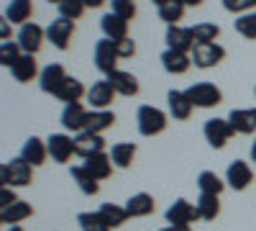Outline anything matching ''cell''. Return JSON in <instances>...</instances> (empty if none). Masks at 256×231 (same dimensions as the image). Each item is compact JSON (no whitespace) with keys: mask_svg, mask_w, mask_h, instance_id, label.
<instances>
[{"mask_svg":"<svg viewBox=\"0 0 256 231\" xmlns=\"http://www.w3.org/2000/svg\"><path fill=\"white\" fill-rule=\"evenodd\" d=\"M20 47H18V41H3L0 44V65L3 67H13L16 62L20 59Z\"/></svg>","mask_w":256,"mask_h":231,"instance_id":"38","label":"cell"},{"mask_svg":"<svg viewBox=\"0 0 256 231\" xmlns=\"http://www.w3.org/2000/svg\"><path fill=\"white\" fill-rule=\"evenodd\" d=\"M98 213L105 218V223H108L110 228H118V226H123L128 218V211H126V205H116V203H102L100 208H98Z\"/></svg>","mask_w":256,"mask_h":231,"instance_id":"32","label":"cell"},{"mask_svg":"<svg viewBox=\"0 0 256 231\" xmlns=\"http://www.w3.org/2000/svg\"><path fill=\"white\" fill-rule=\"evenodd\" d=\"M152 3H156V6H164V3H169V0H152Z\"/></svg>","mask_w":256,"mask_h":231,"instance_id":"49","label":"cell"},{"mask_svg":"<svg viewBox=\"0 0 256 231\" xmlns=\"http://www.w3.org/2000/svg\"><path fill=\"white\" fill-rule=\"evenodd\" d=\"M0 187H26L31 185V164L24 157H16L0 167Z\"/></svg>","mask_w":256,"mask_h":231,"instance_id":"1","label":"cell"},{"mask_svg":"<svg viewBox=\"0 0 256 231\" xmlns=\"http://www.w3.org/2000/svg\"><path fill=\"white\" fill-rule=\"evenodd\" d=\"M198 187H200V193L220 195V193H223V187H226V182H223L216 172L205 170V172H200V177H198Z\"/></svg>","mask_w":256,"mask_h":231,"instance_id":"36","label":"cell"},{"mask_svg":"<svg viewBox=\"0 0 256 231\" xmlns=\"http://www.w3.org/2000/svg\"><path fill=\"white\" fill-rule=\"evenodd\" d=\"M182 3H184V6H192V8H195V6H202V0H182Z\"/></svg>","mask_w":256,"mask_h":231,"instance_id":"47","label":"cell"},{"mask_svg":"<svg viewBox=\"0 0 256 231\" xmlns=\"http://www.w3.org/2000/svg\"><path fill=\"white\" fill-rule=\"evenodd\" d=\"M72 34H74V21L70 18H54L49 29H46V39L52 41V47H56L59 52H64L70 47V41H72Z\"/></svg>","mask_w":256,"mask_h":231,"instance_id":"7","label":"cell"},{"mask_svg":"<svg viewBox=\"0 0 256 231\" xmlns=\"http://www.w3.org/2000/svg\"><path fill=\"white\" fill-rule=\"evenodd\" d=\"M136 157V144L134 141H118L113 144V149H110V159L116 167H120V170H126V167H131Z\"/></svg>","mask_w":256,"mask_h":231,"instance_id":"31","label":"cell"},{"mask_svg":"<svg viewBox=\"0 0 256 231\" xmlns=\"http://www.w3.org/2000/svg\"><path fill=\"white\" fill-rule=\"evenodd\" d=\"M166 103H169V116H172L174 121H187L192 116V108H195L184 90H169Z\"/></svg>","mask_w":256,"mask_h":231,"instance_id":"15","label":"cell"},{"mask_svg":"<svg viewBox=\"0 0 256 231\" xmlns=\"http://www.w3.org/2000/svg\"><path fill=\"white\" fill-rule=\"evenodd\" d=\"M100 29L105 34V39H113V41H120V39H128V21L113 16V13H105L100 18Z\"/></svg>","mask_w":256,"mask_h":231,"instance_id":"23","label":"cell"},{"mask_svg":"<svg viewBox=\"0 0 256 231\" xmlns=\"http://www.w3.org/2000/svg\"><path fill=\"white\" fill-rule=\"evenodd\" d=\"M16 193H13V187H0V208H6L10 203H16Z\"/></svg>","mask_w":256,"mask_h":231,"instance_id":"44","label":"cell"},{"mask_svg":"<svg viewBox=\"0 0 256 231\" xmlns=\"http://www.w3.org/2000/svg\"><path fill=\"white\" fill-rule=\"evenodd\" d=\"M110 13L123 18V21H131V18H136V3H131V0H113Z\"/></svg>","mask_w":256,"mask_h":231,"instance_id":"41","label":"cell"},{"mask_svg":"<svg viewBox=\"0 0 256 231\" xmlns=\"http://www.w3.org/2000/svg\"><path fill=\"white\" fill-rule=\"evenodd\" d=\"M77 223H80L82 231H110V226L105 223V218H102L98 211L80 213V216H77Z\"/></svg>","mask_w":256,"mask_h":231,"instance_id":"37","label":"cell"},{"mask_svg":"<svg viewBox=\"0 0 256 231\" xmlns=\"http://www.w3.org/2000/svg\"><path fill=\"white\" fill-rule=\"evenodd\" d=\"M8 231H24V228H20V226H10Z\"/></svg>","mask_w":256,"mask_h":231,"instance_id":"50","label":"cell"},{"mask_svg":"<svg viewBox=\"0 0 256 231\" xmlns=\"http://www.w3.org/2000/svg\"><path fill=\"white\" fill-rule=\"evenodd\" d=\"M116 98V90L108 80H100L88 90V103L92 106V111H108V106Z\"/></svg>","mask_w":256,"mask_h":231,"instance_id":"13","label":"cell"},{"mask_svg":"<svg viewBox=\"0 0 256 231\" xmlns=\"http://www.w3.org/2000/svg\"><path fill=\"white\" fill-rule=\"evenodd\" d=\"M131 3H134V0H131Z\"/></svg>","mask_w":256,"mask_h":231,"instance_id":"52","label":"cell"},{"mask_svg":"<svg viewBox=\"0 0 256 231\" xmlns=\"http://www.w3.org/2000/svg\"><path fill=\"white\" fill-rule=\"evenodd\" d=\"M88 113L82 103H70L62 111V126L67 131H84V123H88Z\"/></svg>","mask_w":256,"mask_h":231,"instance_id":"18","label":"cell"},{"mask_svg":"<svg viewBox=\"0 0 256 231\" xmlns=\"http://www.w3.org/2000/svg\"><path fill=\"white\" fill-rule=\"evenodd\" d=\"M159 231H190V226H166V228H159Z\"/></svg>","mask_w":256,"mask_h":231,"instance_id":"46","label":"cell"},{"mask_svg":"<svg viewBox=\"0 0 256 231\" xmlns=\"http://www.w3.org/2000/svg\"><path fill=\"white\" fill-rule=\"evenodd\" d=\"M82 3H84V8H100L105 0H82Z\"/></svg>","mask_w":256,"mask_h":231,"instance_id":"45","label":"cell"},{"mask_svg":"<svg viewBox=\"0 0 256 231\" xmlns=\"http://www.w3.org/2000/svg\"><path fill=\"white\" fill-rule=\"evenodd\" d=\"M113 85V90L118 93V95H126V98H131V95H138V80H136V75H131V72H123V70H116V72H110L108 77H105Z\"/></svg>","mask_w":256,"mask_h":231,"instance_id":"19","label":"cell"},{"mask_svg":"<svg viewBox=\"0 0 256 231\" xmlns=\"http://www.w3.org/2000/svg\"><path fill=\"white\" fill-rule=\"evenodd\" d=\"M113 123H116V113L113 111H90L88 113V123H84V131L102 134V131H108Z\"/></svg>","mask_w":256,"mask_h":231,"instance_id":"29","label":"cell"},{"mask_svg":"<svg viewBox=\"0 0 256 231\" xmlns=\"http://www.w3.org/2000/svg\"><path fill=\"white\" fill-rule=\"evenodd\" d=\"M82 95H84V85L80 80H74V77H67L64 80V85L56 90V100H62L64 106H70V103H80L82 100Z\"/></svg>","mask_w":256,"mask_h":231,"instance_id":"30","label":"cell"},{"mask_svg":"<svg viewBox=\"0 0 256 231\" xmlns=\"http://www.w3.org/2000/svg\"><path fill=\"white\" fill-rule=\"evenodd\" d=\"M64 80H67V72H64L62 65H46L44 70H41V75H38V85H41L44 93L56 95V90L64 85Z\"/></svg>","mask_w":256,"mask_h":231,"instance_id":"16","label":"cell"},{"mask_svg":"<svg viewBox=\"0 0 256 231\" xmlns=\"http://www.w3.org/2000/svg\"><path fill=\"white\" fill-rule=\"evenodd\" d=\"M10 75H13V80H16V82H31L36 75H41V72H38V67H36L34 54H20V59L10 67Z\"/></svg>","mask_w":256,"mask_h":231,"instance_id":"25","label":"cell"},{"mask_svg":"<svg viewBox=\"0 0 256 231\" xmlns=\"http://www.w3.org/2000/svg\"><path fill=\"white\" fill-rule=\"evenodd\" d=\"M20 157H24L31 167H41L46 162V157H49V146H46V141H41L38 136H31V139H26L24 149H20Z\"/></svg>","mask_w":256,"mask_h":231,"instance_id":"20","label":"cell"},{"mask_svg":"<svg viewBox=\"0 0 256 231\" xmlns=\"http://www.w3.org/2000/svg\"><path fill=\"white\" fill-rule=\"evenodd\" d=\"M105 149V141L100 134H90V131H80L74 136V154H80L82 159H88L92 154H100Z\"/></svg>","mask_w":256,"mask_h":231,"instance_id":"14","label":"cell"},{"mask_svg":"<svg viewBox=\"0 0 256 231\" xmlns=\"http://www.w3.org/2000/svg\"><path fill=\"white\" fill-rule=\"evenodd\" d=\"M184 3L182 0H169V3H164V6H159V18L164 21V24H169V26H177L180 21L184 18Z\"/></svg>","mask_w":256,"mask_h":231,"instance_id":"34","label":"cell"},{"mask_svg":"<svg viewBox=\"0 0 256 231\" xmlns=\"http://www.w3.org/2000/svg\"><path fill=\"white\" fill-rule=\"evenodd\" d=\"M254 93H256V90H254Z\"/></svg>","mask_w":256,"mask_h":231,"instance_id":"53","label":"cell"},{"mask_svg":"<svg viewBox=\"0 0 256 231\" xmlns=\"http://www.w3.org/2000/svg\"><path fill=\"white\" fill-rule=\"evenodd\" d=\"M184 93H187V98L192 100L195 108H212L223 100L220 88H216L212 82H195V85H190Z\"/></svg>","mask_w":256,"mask_h":231,"instance_id":"3","label":"cell"},{"mask_svg":"<svg viewBox=\"0 0 256 231\" xmlns=\"http://www.w3.org/2000/svg\"><path fill=\"white\" fill-rule=\"evenodd\" d=\"M154 208H156V203H154V198L148 195V193H136V195H131V198L126 200V211H128V216H131V218L152 216Z\"/></svg>","mask_w":256,"mask_h":231,"instance_id":"21","label":"cell"},{"mask_svg":"<svg viewBox=\"0 0 256 231\" xmlns=\"http://www.w3.org/2000/svg\"><path fill=\"white\" fill-rule=\"evenodd\" d=\"M116 49H118V57H120V59H128V57L136 54L134 39H120V41H116Z\"/></svg>","mask_w":256,"mask_h":231,"instance_id":"43","label":"cell"},{"mask_svg":"<svg viewBox=\"0 0 256 231\" xmlns=\"http://www.w3.org/2000/svg\"><path fill=\"white\" fill-rule=\"evenodd\" d=\"M226 182L233 187V190H246V187L254 182V170L244 162V159H236L228 164L226 170Z\"/></svg>","mask_w":256,"mask_h":231,"instance_id":"11","label":"cell"},{"mask_svg":"<svg viewBox=\"0 0 256 231\" xmlns=\"http://www.w3.org/2000/svg\"><path fill=\"white\" fill-rule=\"evenodd\" d=\"M56 8H59L62 18H70V21H74V18H80L84 13V3H82V0H62Z\"/></svg>","mask_w":256,"mask_h":231,"instance_id":"40","label":"cell"},{"mask_svg":"<svg viewBox=\"0 0 256 231\" xmlns=\"http://www.w3.org/2000/svg\"><path fill=\"white\" fill-rule=\"evenodd\" d=\"M192 65L200 67V70H210V67H216L220 65V59L226 57V49L220 44H202V47H195L192 49Z\"/></svg>","mask_w":256,"mask_h":231,"instance_id":"9","label":"cell"},{"mask_svg":"<svg viewBox=\"0 0 256 231\" xmlns=\"http://www.w3.org/2000/svg\"><path fill=\"white\" fill-rule=\"evenodd\" d=\"M28 216H34V208H31V203H26V200H16V203H10V205H6V208H0V221L3 223H18V221H24V218H28Z\"/></svg>","mask_w":256,"mask_h":231,"instance_id":"26","label":"cell"},{"mask_svg":"<svg viewBox=\"0 0 256 231\" xmlns=\"http://www.w3.org/2000/svg\"><path fill=\"white\" fill-rule=\"evenodd\" d=\"M70 175H72V180L77 182V187H80V190H82L84 195H98V193H100V180H98V177H92L88 170H84V164L72 167Z\"/></svg>","mask_w":256,"mask_h":231,"instance_id":"27","label":"cell"},{"mask_svg":"<svg viewBox=\"0 0 256 231\" xmlns=\"http://www.w3.org/2000/svg\"><path fill=\"white\" fill-rule=\"evenodd\" d=\"M46 146H49V157L59 164L70 162V157L74 154V139L67 134H52L46 139Z\"/></svg>","mask_w":256,"mask_h":231,"instance_id":"12","label":"cell"},{"mask_svg":"<svg viewBox=\"0 0 256 231\" xmlns=\"http://www.w3.org/2000/svg\"><path fill=\"white\" fill-rule=\"evenodd\" d=\"M233 26H236V31H238L244 39H256V11L238 16Z\"/></svg>","mask_w":256,"mask_h":231,"instance_id":"39","label":"cell"},{"mask_svg":"<svg viewBox=\"0 0 256 231\" xmlns=\"http://www.w3.org/2000/svg\"><path fill=\"white\" fill-rule=\"evenodd\" d=\"M44 36H46V31L38 24H34V21H28V24H24L18 29L16 39H18V47L24 54H36L41 49V44H44Z\"/></svg>","mask_w":256,"mask_h":231,"instance_id":"5","label":"cell"},{"mask_svg":"<svg viewBox=\"0 0 256 231\" xmlns=\"http://www.w3.org/2000/svg\"><path fill=\"white\" fill-rule=\"evenodd\" d=\"M251 162H256V139H254V144H251Z\"/></svg>","mask_w":256,"mask_h":231,"instance_id":"48","label":"cell"},{"mask_svg":"<svg viewBox=\"0 0 256 231\" xmlns=\"http://www.w3.org/2000/svg\"><path fill=\"white\" fill-rule=\"evenodd\" d=\"M49 3H56V6H59V3H62V0H49Z\"/></svg>","mask_w":256,"mask_h":231,"instance_id":"51","label":"cell"},{"mask_svg":"<svg viewBox=\"0 0 256 231\" xmlns=\"http://www.w3.org/2000/svg\"><path fill=\"white\" fill-rule=\"evenodd\" d=\"M166 49L172 52H182V54H190L195 49V36H192V29H182V26H169L166 29Z\"/></svg>","mask_w":256,"mask_h":231,"instance_id":"10","label":"cell"},{"mask_svg":"<svg viewBox=\"0 0 256 231\" xmlns=\"http://www.w3.org/2000/svg\"><path fill=\"white\" fill-rule=\"evenodd\" d=\"M228 123L233 134H254L256 131V111L251 108H233L228 113Z\"/></svg>","mask_w":256,"mask_h":231,"instance_id":"17","label":"cell"},{"mask_svg":"<svg viewBox=\"0 0 256 231\" xmlns=\"http://www.w3.org/2000/svg\"><path fill=\"white\" fill-rule=\"evenodd\" d=\"M84 170H88L92 177H98V180H108L110 170H113V159H110V154H105V152L92 154V157L84 159Z\"/></svg>","mask_w":256,"mask_h":231,"instance_id":"24","label":"cell"},{"mask_svg":"<svg viewBox=\"0 0 256 231\" xmlns=\"http://www.w3.org/2000/svg\"><path fill=\"white\" fill-rule=\"evenodd\" d=\"M200 213H198V208L192 205L190 200L184 198H177L172 205L166 208V223L169 226H190L192 221H198Z\"/></svg>","mask_w":256,"mask_h":231,"instance_id":"8","label":"cell"},{"mask_svg":"<svg viewBox=\"0 0 256 231\" xmlns=\"http://www.w3.org/2000/svg\"><path fill=\"white\" fill-rule=\"evenodd\" d=\"M166 113L154 108V106H141L136 113V126H138V134L141 136H156L166 129Z\"/></svg>","mask_w":256,"mask_h":231,"instance_id":"2","label":"cell"},{"mask_svg":"<svg viewBox=\"0 0 256 231\" xmlns=\"http://www.w3.org/2000/svg\"><path fill=\"white\" fill-rule=\"evenodd\" d=\"M118 49H116V41L113 39H100L95 44V67L108 77L110 72L118 70Z\"/></svg>","mask_w":256,"mask_h":231,"instance_id":"4","label":"cell"},{"mask_svg":"<svg viewBox=\"0 0 256 231\" xmlns=\"http://www.w3.org/2000/svg\"><path fill=\"white\" fill-rule=\"evenodd\" d=\"M223 3V8L228 11V13H251V11H256V0H220Z\"/></svg>","mask_w":256,"mask_h":231,"instance_id":"42","label":"cell"},{"mask_svg":"<svg viewBox=\"0 0 256 231\" xmlns=\"http://www.w3.org/2000/svg\"><path fill=\"white\" fill-rule=\"evenodd\" d=\"M162 67H164L169 75H184V72L192 67V57H190V54H182V52L166 49V52L162 54Z\"/></svg>","mask_w":256,"mask_h":231,"instance_id":"22","label":"cell"},{"mask_svg":"<svg viewBox=\"0 0 256 231\" xmlns=\"http://www.w3.org/2000/svg\"><path fill=\"white\" fill-rule=\"evenodd\" d=\"M192 36H195V47L216 44V39L220 36V26H216V24H195L192 26Z\"/></svg>","mask_w":256,"mask_h":231,"instance_id":"35","label":"cell"},{"mask_svg":"<svg viewBox=\"0 0 256 231\" xmlns=\"http://www.w3.org/2000/svg\"><path fill=\"white\" fill-rule=\"evenodd\" d=\"M195 208H198V213H200L202 221H212V218H218V213H220V200H218V195L200 193Z\"/></svg>","mask_w":256,"mask_h":231,"instance_id":"33","label":"cell"},{"mask_svg":"<svg viewBox=\"0 0 256 231\" xmlns=\"http://www.w3.org/2000/svg\"><path fill=\"white\" fill-rule=\"evenodd\" d=\"M202 134H205V139H208V144L212 146V149H223V146L228 144V139L233 136V129H230L228 118H210L202 126Z\"/></svg>","mask_w":256,"mask_h":231,"instance_id":"6","label":"cell"},{"mask_svg":"<svg viewBox=\"0 0 256 231\" xmlns=\"http://www.w3.org/2000/svg\"><path fill=\"white\" fill-rule=\"evenodd\" d=\"M34 13V6L31 0H10V3L6 6V21L8 24H28V18Z\"/></svg>","mask_w":256,"mask_h":231,"instance_id":"28","label":"cell"}]
</instances>
